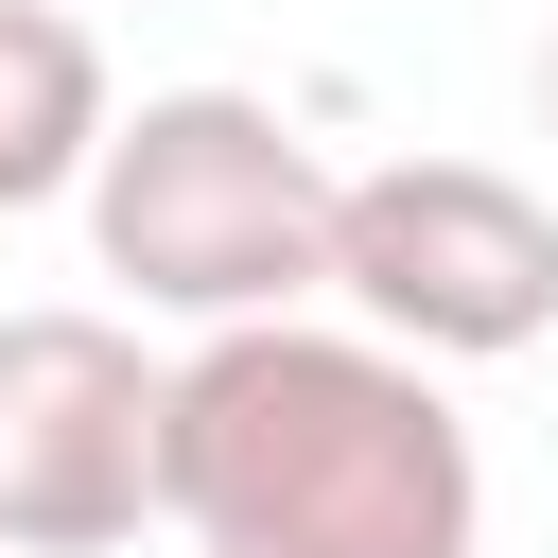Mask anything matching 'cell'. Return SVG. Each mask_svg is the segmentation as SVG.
I'll return each mask as SVG.
<instances>
[{
	"label": "cell",
	"instance_id": "cell-1",
	"mask_svg": "<svg viewBox=\"0 0 558 558\" xmlns=\"http://www.w3.org/2000/svg\"><path fill=\"white\" fill-rule=\"evenodd\" d=\"M174 541L192 558H471L488 471L436 366L384 331H209L174 366Z\"/></svg>",
	"mask_w": 558,
	"mask_h": 558
},
{
	"label": "cell",
	"instance_id": "cell-2",
	"mask_svg": "<svg viewBox=\"0 0 558 558\" xmlns=\"http://www.w3.org/2000/svg\"><path fill=\"white\" fill-rule=\"evenodd\" d=\"M331 227H349V174L262 105V87H157L105 174H87V244L140 314H192V331H279L331 296Z\"/></svg>",
	"mask_w": 558,
	"mask_h": 558
},
{
	"label": "cell",
	"instance_id": "cell-3",
	"mask_svg": "<svg viewBox=\"0 0 558 558\" xmlns=\"http://www.w3.org/2000/svg\"><path fill=\"white\" fill-rule=\"evenodd\" d=\"M331 296L401 366H506L558 331V209L488 157H384V174H349Z\"/></svg>",
	"mask_w": 558,
	"mask_h": 558
},
{
	"label": "cell",
	"instance_id": "cell-4",
	"mask_svg": "<svg viewBox=\"0 0 558 558\" xmlns=\"http://www.w3.org/2000/svg\"><path fill=\"white\" fill-rule=\"evenodd\" d=\"M174 523V366L122 314H0V558Z\"/></svg>",
	"mask_w": 558,
	"mask_h": 558
},
{
	"label": "cell",
	"instance_id": "cell-5",
	"mask_svg": "<svg viewBox=\"0 0 558 558\" xmlns=\"http://www.w3.org/2000/svg\"><path fill=\"white\" fill-rule=\"evenodd\" d=\"M105 140H122V105H105V35H87L70 0H0V209L87 192Z\"/></svg>",
	"mask_w": 558,
	"mask_h": 558
},
{
	"label": "cell",
	"instance_id": "cell-6",
	"mask_svg": "<svg viewBox=\"0 0 558 558\" xmlns=\"http://www.w3.org/2000/svg\"><path fill=\"white\" fill-rule=\"evenodd\" d=\"M541 140H558V35H541Z\"/></svg>",
	"mask_w": 558,
	"mask_h": 558
}]
</instances>
